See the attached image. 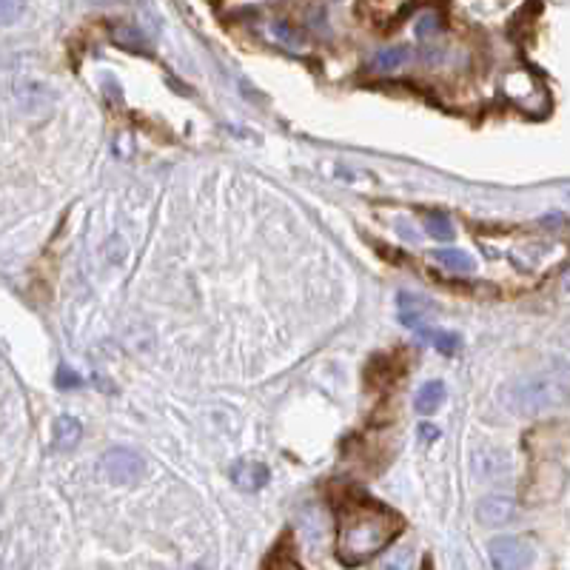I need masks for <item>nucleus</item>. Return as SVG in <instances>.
<instances>
[{"mask_svg":"<svg viewBox=\"0 0 570 570\" xmlns=\"http://www.w3.org/2000/svg\"><path fill=\"white\" fill-rule=\"evenodd\" d=\"M474 474L482 479H502L510 474V459L505 450H485V454L474 457Z\"/></svg>","mask_w":570,"mask_h":570,"instance_id":"8","label":"nucleus"},{"mask_svg":"<svg viewBox=\"0 0 570 570\" xmlns=\"http://www.w3.org/2000/svg\"><path fill=\"white\" fill-rule=\"evenodd\" d=\"M430 305L425 297H414V294H400V320L408 328H417L420 323H425V314H430Z\"/></svg>","mask_w":570,"mask_h":570,"instance_id":"12","label":"nucleus"},{"mask_svg":"<svg viewBox=\"0 0 570 570\" xmlns=\"http://www.w3.org/2000/svg\"><path fill=\"white\" fill-rule=\"evenodd\" d=\"M400 534V519L377 502H345L337 547L345 565H360L385 550Z\"/></svg>","mask_w":570,"mask_h":570,"instance_id":"1","label":"nucleus"},{"mask_svg":"<svg viewBox=\"0 0 570 570\" xmlns=\"http://www.w3.org/2000/svg\"><path fill=\"white\" fill-rule=\"evenodd\" d=\"M408 61H411V49L408 46H385V49H380L377 54L371 57L368 66L377 74H391V72L405 69Z\"/></svg>","mask_w":570,"mask_h":570,"instance_id":"9","label":"nucleus"},{"mask_svg":"<svg viewBox=\"0 0 570 570\" xmlns=\"http://www.w3.org/2000/svg\"><path fill=\"white\" fill-rule=\"evenodd\" d=\"M103 474L114 485H131L143 477V457L131 448H111L103 454Z\"/></svg>","mask_w":570,"mask_h":570,"instance_id":"4","label":"nucleus"},{"mask_svg":"<svg viewBox=\"0 0 570 570\" xmlns=\"http://www.w3.org/2000/svg\"><path fill=\"white\" fill-rule=\"evenodd\" d=\"M442 402H445V385L440 380H430L417 391L414 408H417V414H434V411H440Z\"/></svg>","mask_w":570,"mask_h":570,"instance_id":"13","label":"nucleus"},{"mask_svg":"<svg viewBox=\"0 0 570 570\" xmlns=\"http://www.w3.org/2000/svg\"><path fill=\"white\" fill-rule=\"evenodd\" d=\"M570 400V371L567 368H545L525 373L507 388V402L514 405L519 414L536 417L556 411Z\"/></svg>","mask_w":570,"mask_h":570,"instance_id":"2","label":"nucleus"},{"mask_svg":"<svg viewBox=\"0 0 570 570\" xmlns=\"http://www.w3.org/2000/svg\"><path fill=\"white\" fill-rule=\"evenodd\" d=\"M417 333L422 340H428L430 345H434L437 351L442 353H457L462 348V337L457 331H445V328H428L425 323L417 325Z\"/></svg>","mask_w":570,"mask_h":570,"instance_id":"11","label":"nucleus"},{"mask_svg":"<svg viewBox=\"0 0 570 570\" xmlns=\"http://www.w3.org/2000/svg\"><path fill=\"white\" fill-rule=\"evenodd\" d=\"M505 94L510 97V101L514 103H519L525 111H530V101L527 97H545V89L539 86V81L530 72H510L507 77H505Z\"/></svg>","mask_w":570,"mask_h":570,"instance_id":"6","label":"nucleus"},{"mask_svg":"<svg viewBox=\"0 0 570 570\" xmlns=\"http://www.w3.org/2000/svg\"><path fill=\"white\" fill-rule=\"evenodd\" d=\"M434 260H437L442 268L454 271V274H470V271L477 268L474 257H470V254L462 251V248H440V251L434 254Z\"/></svg>","mask_w":570,"mask_h":570,"instance_id":"14","label":"nucleus"},{"mask_svg":"<svg viewBox=\"0 0 570 570\" xmlns=\"http://www.w3.org/2000/svg\"><path fill=\"white\" fill-rule=\"evenodd\" d=\"M111 41L121 49H129V52H146L149 49V37L143 34V29H137L131 24L114 26L111 29Z\"/></svg>","mask_w":570,"mask_h":570,"instance_id":"15","label":"nucleus"},{"mask_svg":"<svg viewBox=\"0 0 570 570\" xmlns=\"http://www.w3.org/2000/svg\"><path fill=\"white\" fill-rule=\"evenodd\" d=\"M268 477H271L268 474V465L266 462H257V459H240L237 465L231 468V482L237 485L240 490H248V494L266 488Z\"/></svg>","mask_w":570,"mask_h":570,"instance_id":"7","label":"nucleus"},{"mask_svg":"<svg viewBox=\"0 0 570 570\" xmlns=\"http://www.w3.org/2000/svg\"><path fill=\"white\" fill-rule=\"evenodd\" d=\"M477 519L482 525H490V527H502L507 522L517 519V502L510 497H485L479 505H477Z\"/></svg>","mask_w":570,"mask_h":570,"instance_id":"5","label":"nucleus"},{"mask_svg":"<svg viewBox=\"0 0 570 570\" xmlns=\"http://www.w3.org/2000/svg\"><path fill=\"white\" fill-rule=\"evenodd\" d=\"M57 385L61 388H74V385H81V377H77V373H72L66 365H61V371H57Z\"/></svg>","mask_w":570,"mask_h":570,"instance_id":"20","label":"nucleus"},{"mask_svg":"<svg viewBox=\"0 0 570 570\" xmlns=\"http://www.w3.org/2000/svg\"><path fill=\"white\" fill-rule=\"evenodd\" d=\"M83 437V425L74 417H57L52 425V445L57 450H72Z\"/></svg>","mask_w":570,"mask_h":570,"instance_id":"10","label":"nucleus"},{"mask_svg":"<svg viewBox=\"0 0 570 570\" xmlns=\"http://www.w3.org/2000/svg\"><path fill=\"white\" fill-rule=\"evenodd\" d=\"M26 0H0V26H9L14 24L17 17L24 14Z\"/></svg>","mask_w":570,"mask_h":570,"instance_id":"19","label":"nucleus"},{"mask_svg":"<svg viewBox=\"0 0 570 570\" xmlns=\"http://www.w3.org/2000/svg\"><path fill=\"white\" fill-rule=\"evenodd\" d=\"M271 37L274 41H277L280 46H285V49H291V52H300L303 49V34L294 29L291 24H285V21H274L271 24Z\"/></svg>","mask_w":570,"mask_h":570,"instance_id":"17","label":"nucleus"},{"mask_svg":"<svg viewBox=\"0 0 570 570\" xmlns=\"http://www.w3.org/2000/svg\"><path fill=\"white\" fill-rule=\"evenodd\" d=\"M420 434H422V440H425V442H434V440H440V437H442V430H440V428H434V425H422V428H420Z\"/></svg>","mask_w":570,"mask_h":570,"instance_id":"21","label":"nucleus"},{"mask_svg":"<svg viewBox=\"0 0 570 570\" xmlns=\"http://www.w3.org/2000/svg\"><path fill=\"white\" fill-rule=\"evenodd\" d=\"M414 32H417L420 41H428L430 34H437V32H440V14H434V12L420 14V17H417V24H414Z\"/></svg>","mask_w":570,"mask_h":570,"instance_id":"18","label":"nucleus"},{"mask_svg":"<svg viewBox=\"0 0 570 570\" xmlns=\"http://www.w3.org/2000/svg\"><path fill=\"white\" fill-rule=\"evenodd\" d=\"M490 562L499 570H517L534 562V545L522 536H497L488 545Z\"/></svg>","mask_w":570,"mask_h":570,"instance_id":"3","label":"nucleus"},{"mask_svg":"<svg viewBox=\"0 0 570 570\" xmlns=\"http://www.w3.org/2000/svg\"><path fill=\"white\" fill-rule=\"evenodd\" d=\"M422 228L428 231V237H434V240H450V237H454V226H450L448 214H442V211L425 214Z\"/></svg>","mask_w":570,"mask_h":570,"instance_id":"16","label":"nucleus"}]
</instances>
